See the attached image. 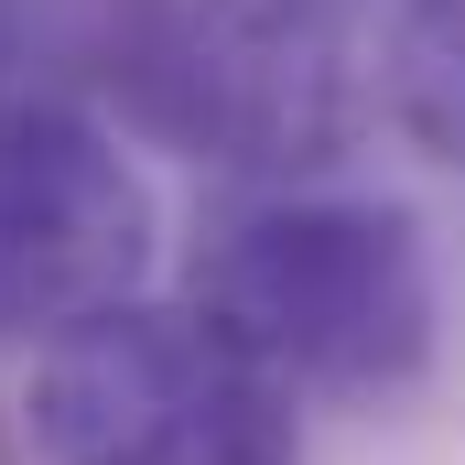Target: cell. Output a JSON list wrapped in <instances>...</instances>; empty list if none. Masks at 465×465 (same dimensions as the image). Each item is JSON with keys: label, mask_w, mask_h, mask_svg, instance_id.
Instances as JSON below:
<instances>
[{"label": "cell", "mask_w": 465, "mask_h": 465, "mask_svg": "<svg viewBox=\"0 0 465 465\" xmlns=\"http://www.w3.org/2000/svg\"><path fill=\"white\" fill-rule=\"evenodd\" d=\"M195 314L282 390H411L444 347L433 238L390 195H249L206 228Z\"/></svg>", "instance_id": "obj_1"}, {"label": "cell", "mask_w": 465, "mask_h": 465, "mask_svg": "<svg viewBox=\"0 0 465 465\" xmlns=\"http://www.w3.org/2000/svg\"><path fill=\"white\" fill-rule=\"evenodd\" d=\"M109 98L141 141L292 195V173H325L368 119L357 11L347 0H173Z\"/></svg>", "instance_id": "obj_2"}, {"label": "cell", "mask_w": 465, "mask_h": 465, "mask_svg": "<svg viewBox=\"0 0 465 465\" xmlns=\"http://www.w3.org/2000/svg\"><path fill=\"white\" fill-rule=\"evenodd\" d=\"M22 444L33 465H292V390L195 303H119L44 336Z\"/></svg>", "instance_id": "obj_3"}, {"label": "cell", "mask_w": 465, "mask_h": 465, "mask_svg": "<svg viewBox=\"0 0 465 465\" xmlns=\"http://www.w3.org/2000/svg\"><path fill=\"white\" fill-rule=\"evenodd\" d=\"M152 249L163 217L109 119L54 98L0 109V325H33V336L98 325L141 303Z\"/></svg>", "instance_id": "obj_4"}, {"label": "cell", "mask_w": 465, "mask_h": 465, "mask_svg": "<svg viewBox=\"0 0 465 465\" xmlns=\"http://www.w3.org/2000/svg\"><path fill=\"white\" fill-rule=\"evenodd\" d=\"M379 109L390 130L465 173V0H401L390 33H379Z\"/></svg>", "instance_id": "obj_5"}]
</instances>
